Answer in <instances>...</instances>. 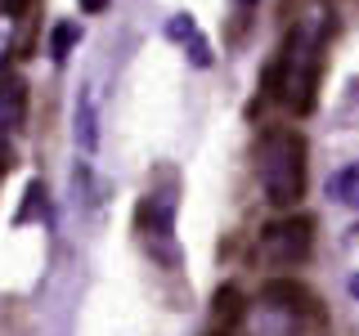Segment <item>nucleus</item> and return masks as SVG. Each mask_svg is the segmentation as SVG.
Returning <instances> with one entry per match:
<instances>
[{
  "label": "nucleus",
  "instance_id": "nucleus-14",
  "mask_svg": "<svg viewBox=\"0 0 359 336\" xmlns=\"http://www.w3.org/2000/svg\"><path fill=\"white\" fill-rule=\"evenodd\" d=\"M346 291H351V296L359 300V274H351V283H346Z\"/></svg>",
  "mask_w": 359,
  "mask_h": 336
},
{
  "label": "nucleus",
  "instance_id": "nucleus-15",
  "mask_svg": "<svg viewBox=\"0 0 359 336\" xmlns=\"http://www.w3.org/2000/svg\"><path fill=\"white\" fill-rule=\"evenodd\" d=\"M238 5H243V9H252V5H261V0H238Z\"/></svg>",
  "mask_w": 359,
  "mask_h": 336
},
{
  "label": "nucleus",
  "instance_id": "nucleus-8",
  "mask_svg": "<svg viewBox=\"0 0 359 336\" xmlns=\"http://www.w3.org/2000/svg\"><path fill=\"white\" fill-rule=\"evenodd\" d=\"M76 148L95 153L99 148V112H95V94H90V85H81V94H76Z\"/></svg>",
  "mask_w": 359,
  "mask_h": 336
},
{
  "label": "nucleus",
  "instance_id": "nucleus-5",
  "mask_svg": "<svg viewBox=\"0 0 359 336\" xmlns=\"http://www.w3.org/2000/svg\"><path fill=\"white\" fill-rule=\"evenodd\" d=\"M261 300L269 309H278V314H292V318H297V314H310L314 305H319L297 278H269V283L261 287Z\"/></svg>",
  "mask_w": 359,
  "mask_h": 336
},
{
  "label": "nucleus",
  "instance_id": "nucleus-12",
  "mask_svg": "<svg viewBox=\"0 0 359 336\" xmlns=\"http://www.w3.org/2000/svg\"><path fill=\"white\" fill-rule=\"evenodd\" d=\"M9 41H14V18L0 14V63H5V54H9Z\"/></svg>",
  "mask_w": 359,
  "mask_h": 336
},
{
  "label": "nucleus",
  "instance_id": "nucleus-2",
  "mask_svg": "<svg viewBox=\"0 0 359 336\" xmlns=\"http://www.w3.org/2000/svg\"><path fill=\"white\" fill-rule=\"evenodd\" d=\"M261 188L274 206H297L306 193V139L297 130H265L261 139Z\"/></svg>",
  "mask_w": 359,
  "mask_h": 336
},
{
  "label": "nucleus",
  "instance_id": "nucleus-6",
  "mask_svg": "<svg viewBox=\"0 0 359 336\" xmlns=\"http://www.w3.org/2000/svg\"><path fill=\"white\" fill-rule=\"evenodd\" d=\"M166 36L184 45L189 59H194V67H211V45H207V36L198 31V22L189 18V14H175L171 22H166Z\"/></svg>",
  "mask_w": 359,
  "mask_h": 336
},
{
  "label": "nucleus",
  "instance_id": "nucleus-10",
  "mask_svg": "<svg viewBox=\"0 0 359 336\" xmlns=\"http://www.w3.org/2000/svg\"><path fill=\"white\" fill-rule=\"evenodd\" d=\"M76 41H81V27H76V22H54V31H50V59L63 63L67 54H72Z\"/></svg>",
  "mask_w": 359,
  "mask_h": 336
},
{
  "label": "nucleus",
  "instance_id": "nucleus-3",
  "mask_svg": "<svg viewBox=\"0 0 359 336\" xmlns=\"http://www.w3.org/2000/svg\"><path fill=\"white\" fill-rule=\"evenodd\" d=\"M314 246V220L310 216H283L261 229V260L274 269H297L306 265Z\"/></svg>",
  "mask_w": 359,
  "mask_h": 336
},
{
  "label": "nucleus",
  "instance_id": "nucleus-11",
  "mask_svg": "<svg viewBox=\"0 0 359 336\" xmlns=\"http://www.w3.org/2000/svg\"><path fill=\"white\" fill-rule=\"evenodd\" d=\"M41 193H45V188H41V179H32V184H27V206L18 211V224H27V220H32V211H36V202H41Z\"/></svg>",
  "mask_w": 359,
  "mask_h": 336
},
{
  "label": "nucleus",
  "instance_id": "nucleus-1",
  "mask_svg": "<svg viewBox=\"0 0 359 336\" xmlns=\"http://www.w3.org/2000/svg\"><path fill=\"white\" fill-rule=\"evenodd\" d=\"M323 45H328V18L310 14L297 22V31L287 36V45L278 50V59L265 72V94L283 99L287 108L310 112L314 108V90H319V67H323Z\"/></svg>",
  "mask_w": 359,
  "mask_h": 336
},
{
  "label": "nucleus",
  "instance_id": "nucleus-9",
  "mask_svg": "<svg viewBox=\"0 0 359 336\" xmlns=\"http://www.w3.org/2000/svg\"><path fill=\"white\" fill-rule=\"evenodd\" d=\"M323 188H328V197H332V202H341V206L359 211V162L341 166V171H332Z\"/></svg>",
  "mask_w": 359,
  "mask_h": 336
},
{
  "label": "nucleus",
  "instance_id": "nucleus-7",
  "mask_svg": "<svg viewBox=\"0 0 359 336\" xmlns=\"http://www.w3.org/2000/svg\"><path fill=\"white\" fill-rule=\"evenodd\" d=\"M27 117V90L22 81H0V139H9Z\"/></svg>",
  "mask_w": 359,
  "mask_h": 336
},
{
  "label": "nucleus",
  "instance_id": "nucleus-13",
  "mask_svg": "<svg viewBox=\"0 0 359 336\" xmlns=\"http://www.w3.org/2000/svg\"><path fill=\"white\" fill-rule=\"evenodd\" d=\"M81 9H86V14H104L108 0H81Z\"/></svg>",
  "mask_w": 359,
  "mask_h": 336
},
{
  "label": "nucleus",
  "instance_id": "nucleus-4",
  "mask_svg": "<svg viewBox=\"0 0 359 336\" xmlns=\"http://www.w3.org/2000/svg\"><path fill=\"white\" fill-rule=\"evenodd\" d=\"M135 224H140V233L149 242H171L175 238V193H149L140 202Z\"/></svg>",
  "mask_w": 359,
  "mask_h": 336
}]
</instances>
